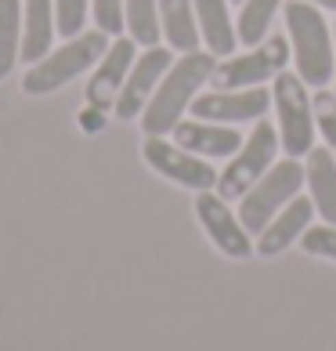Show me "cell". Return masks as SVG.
I'll return each mask as SVG.
<instances>
[{"label":"cell","mask_w":336,"mask_h":351,"mask_svg":"<svg viewBox=\"0 0 336 351\" xmlns=\"http://www.w3.org/2000/svg\"><path fill=\"white\" fill-rule=\"evenodd\" d=\"M304 181L311 189L315 210L326 217V225H336V156L329 149H311L307 152V171Z\"/></svg>","instance_id":"2e32d148"},{"label":"cell","mask_w":336,"mask_h":351,"mask_svg":"<svg viewBox=\"0 0 336 351\" xmlns=\"http://www.w3.org/2000/svg\"><path fill=\"white\" fill-rule=\"evenodd\" d=\"M275 112H279V141L282 152L300 160L315 149V106L304 90V80L296 73L275 76Z\"/></svg>","instance_id":"8992f818"},{"label":"cell","mask_w":336,"mask_h":351,"mask_svg":"<svg viewBox=\"0 0 336 351\" xmlns=\"http://www.w3.org/2000/svg\"><path fill=\"white\" fill-rule=\"evenodd\" d=\"M170 66H174V58H170L166 47H148L141 58H134L131 76H127L120 98H116V120H134V116L145 112L148 98L156 95L159 80L166 76Z\"/></svg>","instance_id":"8fae6325"},{"label":"cell","mask_w":336,"mask_h":351,"mask_svg":"<svg viewBox=\"0 0 336 351\" xmlns=\"http://www.w3.org/2000/svg\"><path fill=\"white\" fill-rule=\"evenodd\" d=\"M217 69V62L210 51H188L181 62H174L166 76L159 80L156 95L148 98L145 112H141V127H145V138H163L170 134L181 123L185 109L196 101V90L210 80Z\"/></svg>","instance_id":"6da1fadb"},{"label":"cell","mask_w":336,"mask_h":351,"mask_svg":"<svg viewBox=\"0 0 336 351\" xmlns=\"http://www.w3.org/2000/svg\"><path fill=\"white\" fill-rule=\"evenodd\" d=\"M286 29H289V51L296 62V76L307 87H326L336 73V47H333V33L322 8L307 4V0H289L286 4Z\"/></svg>","instance_id":"7a4b0ae2"},{"label":"cell","mask_w":336,"mask_h":351,"mask_svg":"<svg viewBox=\"0 0 336 351\" xmlns=\"http://www.w3.org/2000/svg\"><path fill=\"white\" fill-rule=\"evenodd\" d=\"M174 141L192 156L203 160H231L242 149V134L239 127L228 123H206V120H181L174 127Z\"/></svg>","instance_id":"4fadbf2b"},{"label":"cell","mask_w":336,"mask_h":351,"mask_svg":"<svg viewBox=\"0 0 336 351\" xmlns=\"http://www.w3.org/2000/svg\"><path fill=\"white\" fill-rule=\"evenodd\" d=\"M87 22V0H55V25L58 36H80Z\"/></svg>","instance_id":"7402d4cb"},{"label":"cell","mask_w":336,"mask_h":351,"mask_svg":"<svg viewBox=\"0 0 336 351\" xmlns=\"http://www.w3.org/2000/svg\"><path fill=\"white\" fill-rule=\"evenodd\" d=\"M123 15H127V29H131L134 44L145 47H159V0H123Z\"/></svg>","instance_id":"ffe728a7"},{"label":"cell","mask_w":336,"mask_h":351,"mask_svg":"<svg viewBox=\"0 0 336 351\" xmlns=\"http://www.w3.org/2000/svg\"><path fill=\"white\" fill-rule=\"evenodd\" d=\"M333 47H336V25H333ZM333 80H336V73H333Z\"/></svg>","instance_id":"83f0119b"},{"label":"cell","mask_w":336,"mask_h":351,"mask_svg":"<svg viewBox=\"0 0 336 351\" xmlns=\"http://www.w3.org/2000/svg\"><path fill=\"white\" fill-rule=\"evenodd\" d=\"M282 149L279 131L268 120H257L253 134L242 141V149L231 156V163L217 174V196L221 199H242L246 192L275 167V152Z\"/></svg>","instance_id":"5b68a950"},{"label":"cell","mask_w":336,"mask_h":351,"mask_svg":"<svg viewBox=\"0 0 336 351\" xmlns=\"http://www.w3.org/2000/svg\"><path fill=\"white\" fill-rule=\"evenodd\" d=\"M307 4H315V8H329V11H336V0H307Z\"/></svg>","instance_id":"4316f807"},{"label":"cell","mask_w":336,"mask_h":351,"mask_svg":"<svg viewBox=\"0 0 336 351\" xmlns=\"http://www.w3.org/2000/svg\"><path fill=\"white\" fill-rule=\"evenodd\" d=\"M289 62V40L286 36H268L264 44H257L253 51L228 62H217L214 69V90H242V87H257L279 76Z\"/></svg>","instance_id":"52a82bcc"},{"label":"cell","mask_w":336,"mask_h":351,"mask_svg":"<svg viewBox=\"0 0 336 351\" xmlns=\"http://www.w3.org/2000/svg\"><path fill=\"white\" fill-rule=\"evenodd\" d=\"M311 214H315L311 199H304V196L289 199L275 217L268 221V228L261 232V239H257V254H261V257H279L282 250H289L293 243H300V236L311 228Z\"/></svg>","instance_id":"5bb4252c"},{"label":"cell","mask_w":336,"mask_h":351,"mask_svg":"<svg viewBox=\"0 0 336 351\" xmlns=\"http://www.w3.org/2000/svg\"><path fill=\"white\" fill-rule=\"evenodd\" d=\"M192 116L206 123H246V120H264L271 109V95L264 87H242V90H210V95H196L192 101Z\"/></svg>","instance_id":"9c48e42d"},{"label":"cell","mask_w":336,"mask_h":351,"mask_svg":"<svg viewBox=\"0 0 336 351\" xmlns=\"http://www.w3.org/2000/svg\"><path fill=\"white\" fill-rule=\"evenodd\" d=\"M141 149H145V160H148L152 171L170 178L174 185L196 189V192L217 189V171L203 160V156H192V152H185L181 145H174V141H166V138H145Z\"/></svg>","instance_id":"ba28073f"},{"label":"cell","mask_w":336,"mask_h":351,"mask_svg":"<svg viewBox=\"0 0 336 351\" xmlns=\"http://www.w3.org/2000/svg\"><path fill=\"white\" fill-rule=\"evenodd\" d=\"M196 4V22H199V36L210 47V55L217 58H231L239 36H235V25H231L228 15V0H192Z\"/></svg>","instance_id":"e0dca14e"},{"label":"cell","mask_w":336,"mask_h":351,"mask_svg":"<svg viewBox=\"0 0 336 351\" xmlns=\"http://www.w3.org/2000/svg\"><path fill=\"white\" fill-rule=\"evenodd\" d=\"M235 4H242V0H235Z\"/></svg>","instance_id":"f1b7e54d"},{"label":"cell","mask_w":336,"mask_h":351,"mask_svg":"<svg viewBox=\"0 0 336 351\" xmlns=\"http://www.w3.org/2000/svg\"><path fill=\"white\" fill-rule=\"evenodd\" d=\"M90 11H94V22L101 33H123L127 25L123 0H90Z\"/></svg>","instance_id":"d4e9b609"},{"label":"cell","mask_w":336,"mask_h":351,"mask_svg":"<svg viewBox=\"0 0 336 351\" xmlns=\"http://www.w3.org/2000/svg\"><path fill=\"white\" fill-rule=\"evenodd\" d=\"M80 127H83V131H101V127H105V112L94 109V106H87L80 112Z\"/></svg>","instance_id":"484cf974"},{"label":"cell","mask_w":336,"mask_h":351,"mask_svg":"<svg viewBox=\"0 0 336 351\" xmlns=\"http://www.w3.org/2000/svg\"><path fill=\"white\" fill-rule=\"evenodd\" d=\"M311 106H315V127H318V134L326 138V149L336 156V95L318 90Z\"/></svg>","instance_id":"603a6c76"},{"label":"cell","mask_w":336,"mask_h":351,"mask_svg":"<svg viewBox=\"0 0 336 351\" xmlns=\"http://www.w3.org/2000/svg\"><path fill=\"white\" fill-rule=\"evenodd\" d=\"M25 22H22V47L18 55L25 62L47 58L51 40H55V0H25Z\"/></svg>","instance_id":"9a60e30c"},{"label":"cell","mask_w":336,"mask_h":351,"mask_svg":"<svg viewBox=\"0 0 336 351\" xmlns=\"http://www.w3.org/2000/svg\"><path fill=\"white\" fill-rule=\"evenodd\" d=\"M304 250L311 257H326V261H336V225H318V228H307L304 236Z\"/></svg>","instance_id":"cb8c5ba5"},{"label":"cell","mask_w":336,"mask_h":351,"mask_svg":"<svg viewBox=\"0 0 336 351\" xmlns=\"http://www.w3.org/2000/svg\"><path fill=\"white\" fill-rule=\"evenodd\" d=\"M196 214H199V225L206 228L210 243H214L224 257H231V261H246V257L253 254L250 232L242 228L239 214H231L228 199H221L214 189H210V192H199V196H196Z\"/></svg>","instance_id":"30bf717a"},{"label":"cell","mask_w":336,"mask_h":351,"mask_svg":"<svg viewBox=\"0 0 336 351\" xmlns=\"http://www.w3.org/2000/svg\"><path fill=\"white\" fill-rule=\"evenodd\" d=\"M282 0H242V11H239V25H235V36L239 44L257 47L268 40V29L275 22V11H279Z\"/></svg>","instance_id":"d6986e66"},{"label":"cell","mask_w":336,"mask_h":351,"mask_svg":"<svg viewBox=\"0 0 336 351\" xmlns=\"http://www.w3.org/2000/svg\"><path fill=\"white\" fill-rule=\"evenodd\" d=\"M131 66H134V40H131V36H120V40H116L105 55H101L94 76H90V84H87V106H94L101 112L116 109V98H120L127 76H131Z\"/></svg>","instance_id":"7c38bea8"},{"label":"cell","mask_w":336,"mask_h":351,"mask_svg":"<svg viewBox=\"0 0 336 351\" xmlns=\"http://www.w3.org/2000/svg\"><path fill=\"white\" fill-rule=\"evenodd\" d=\"M300 189H304V167L296 163L293 156H289V160H282V163H275L246 192V196L239 199V221H242V228H246L250 236H261V232L268 228V221L275 217L289 199L300 196Z\"/></svg>","instance_id":"277c9868"},{"label":"cell","mask_w":336,"mask_h":351,"mask_svg":"<svg viewBox=\"0 0 336 351\" xmlns=\"http://www.w3.org/2000/svg\"><path fill=\"white\" fill-rule=\"evenodd\" d=\"M159 25L174 51H199V22L192 0H159Z\"/></svg>","instance_id":"ac0fdd59"},{"label":"cell","mask_w":336,"mask_h":351,"mask_svg":"<svg viewBox=\"0 0 336 351\" xmlns=\"http://www.w3.org/2000/svg\"><path fill=\"white\" fill-rule=\"evenodd\" d=\"M22 47V0H0V80L15 69Z\"/></svg>","instance_id":"44dd1931"},{"label":"cell","mask_w":336,"mask_h":351,"mask_svg":"<svg viewBox=\"0 0 336 351\" xmlns=\"http://www.w3.org/2000/svg\"><path fill=\"white\" fill-rule=\"evenodd\" d=\"M105 51H109V33H101V29L73 36L55 55H47L36 66H29V73L22 76V90H29V95H51V90L76 80L80 73H87L90 66H98Z\"/></svg>","instance_id":"3957f363"}]
</instances>
